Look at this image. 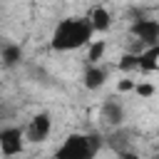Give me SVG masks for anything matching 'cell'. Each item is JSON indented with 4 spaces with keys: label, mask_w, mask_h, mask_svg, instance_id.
Instances as JSON below:
<instances>
[{
    "label": "cell",
    "mask_w": 159,
    "mask_h": 159,
    "mask_svg": "<svg viewBox=\"0 0 159 159\" xmlns=\"http://www.w3.org/2000/svg\"><path fill=\"white\" fill-rule=\"evenodd\" d=\"M92 35H94V30L87 17H65L57 22L50 47L55 52H72V50L87 47L92 42Z\"/></svg>",
    "instance_id": "cell-1"
},
{
    "label": "cell",
    "mask_w": 159,
    "mask_h": 159,
    "mask_svg": "<svg viewBox=\"0 0 159 159\" xmlns=\"http://www.w3.org/2000/svg\"><path fill=\"white\" fill-rule=\"evenodd\" d=\"M50 132H52V117L47 112H40V114H35L30 119V124L25 129V139L32 142V144H40V142H45L50 137Z\"/></svg>",
    "instance_id": "cell-4"
},
{
    "label": "cell",
    "mask_w": 159,
    "mask_h": 159,
    "mask_svg": "<svg viewBox=\"0 0 159 159\" xmlns=\"http://www.w3.org/2000/svg\"><path fill=\"white\" fill-rule=\"evenodd\" d=\"M119 70L122 72H132V70H139V55H129V52H124L122 57H119Z\"/></svg>",
    "instance_id": "cell-12"
},
{
    "label": "cell",
    "mask_w": 159,
    "mask_h": 159,
    "mask_svg": "<svg viewBox=\"0 0 159 159\" xmlns=\"http://www.w3.org/2000/svg\"><path fill=\"white\" fill-rule=\"evenodd\" d=\"M157 10H159V5H157Z\"/></svg>",
    "instance_id": "cell-17"
},
{
    "label": "cell",
    "mask_w": 159,
    "mask_h": 159,
    "mask_svg": "<svg viewBox=\"0 0 159 159\" xmlns=\"http://www.w3.org/2000/svg\"><path fill=\"white\" fill-rule=\"evenodd\" d=\"M22 57H25V52H22V47H20L17 42H5V45L0 47V65L7 67V70L17 67V65L22 62Z\"/></svg>",
    "instance_id": "cell-7"
},
{
    "label": "cell",
    "mask_w": 159,
    "mask_h": 159,
    "mask_svg": "<svg viewBox=\"0 0 159 159\" xmlns=\"http://www.w3.org/2000/svg\"><path fill=\"white\" fill-rule=\"evenodd\" d=\"M154 159H159V152H157V157H154Z\"/></svg>",
    "instance_id": "cell-16"
},
{
    "label": "cell",
    "mask_w": 159,
    "mask_h": 159,
    "mask_svg": "<svg viewBox=\"0 0 159 159\" xmlns=\"http://www.w3.org/2000/svg\"><path fill=\"white\" fill-rule=\"evenodd\" d=\"M117 154H119V159H139L137 154H132V152H127V149H119Z\"/></svg>",
    "instance_id": "cell-15"
},
{
    "label": "cell",
    "mask_w": 159,
    "mask_h": 159,
    "mask_svg": "<svg viewBox=\"0 0 159 159\" xmlns=\"http://www.w3.org/2000/svg\"><path fill=\"white\" fill-rule=\"evenodd\" d=\"M159 67V45L144 47V52L139 55V70L142 72H154Z\"/></svg>",
    "instance_id": "cell-10"
},
{
    "label": "cell",
    "mask_w": 159,
    "mask_h": 159,
    "mask_svg": "<svg viewBox=\"0 0 159 159\" xmlns=\"http://www.w3.org/2000/svg\"><path fill=\"white\" fill-rule=\"evenodd\" d=\"M134 92H137L139 97H152V94H154V84H149V82L134 84Z\"/></svg>",
    "instance_id": "cell-13"
},
{
    "label": "cell",
    "mask_w": 159,
    "mask_h": 159,
    "mask_svg": "<svg viewBox=\"0 0 159 159\" xmlns=\"http://www.w3.org/2000/svg\"><path fill=\"white\" fill-rule=\"evenodd\" d=\"M25 149V132L20 127H5L0 129V152L5 157H15Z\"/></svg>",
    "instance_id": "cell-5"
},
{
    "label": "cell",
    "mask_w": 159,
    "mask_h": 159,
    "mask_svg": "<svg viewBox=\"0 0 159 159\" xmlns=\"http://www.w3.org/2000/svg\"><path fill=\"white\" fill-rule=\"evenodd\" d=\"M102 119L109 124V127H119L124 122V104L117 99V97H107L102 102Z\"/></svg>",
    "instance_id": "cell-6"
},
{
    "label": "cell",
    "mask_w": 159,
    "mask_h": 159,
    "mask_svg": "<svg viewBox=\"0 0 159 159\" xmlns=\"http://www.w3.org/2000/svg\"><path fill=\"white\" fill-rule=\"evenodd\" d=\"M104 52H107V40H92L87 45V65H99Z\"/></svg>",
    "instance_id": "cell-11"
},
{
    "label": "cell",
    "mask_w": 159,
    "mask_h": 159,
    "mask_svg": "<svg viewBox=\"0 0 159 159\" xmlns=\"http://www.w3.org/2000/svg\"><path fill=\"white\" fill-rule=\"evenodd\" d=\"M87 20H89V25H92L94 32H107V30L112 27V15H109V10L102 7V5L92 7V12H89Z\"/></svg>",
    "instance_id": "cell-9"
},
{
    "label": "cell",
    "mask_w": 159,
    "mask_h": 159,
    "mask_svg": "<svg viewBox=\"0 0 159 159\" xmlns=\"http://www.w3.org/2000/svg\"><path fill=\"white\" fill-rule=\"evenodd\" d=\"M102 147V137L99 134H70L60 149L55 152V159H92Z\"/></svg>",
    "instance_id": "cell-2"
},
{
    "label": "cell",
    "mask_w": 159,
    "mask_h": 159,
    "mask_svg": "<svg viewBox=\"0 0 159 159\" xmlns=\"http://www.w3.org/2000/svg\"><path fill=\"white\" fill-rule=\"evenodd\" d=\"M82 82H84V87L87 89H99L104 82H107V70L104 67H99V65H87V70H84V75H82Z\"/></svg>",
    "instance_id": "cell-8"
},
{
    "label": "cell",
    "mask_w": 159,
    "mask_h": 159,
    "mask_svg": "<svg viewBox=\"0 0 159 159\" xmlns=\"http://www.w3.org/2000/svg\"><path fill=\"white\" fill-rule=\"evenodd\" d=\"M129 32L137 42H142L144 47H152V45H159V20H152V17H137L132 25H129Z\"/></svg>",
    "instance_id": "cell-3"
},
{
    "label": "cell",
    "mask_w": 159,
    "mask_h": 159,
    "mask_svg": "<svg viewBox=\"0 0 159 159\" xmlns=\"http://www.w3.org/2000/svg\"><path fill=\"white\" fill-rule=\"evenodd\" d=\"M132 89H134V82H132V80H119L117 92H132Z\"/></svg>",
    "instance_id": "cell-14"
}]
</instances>
